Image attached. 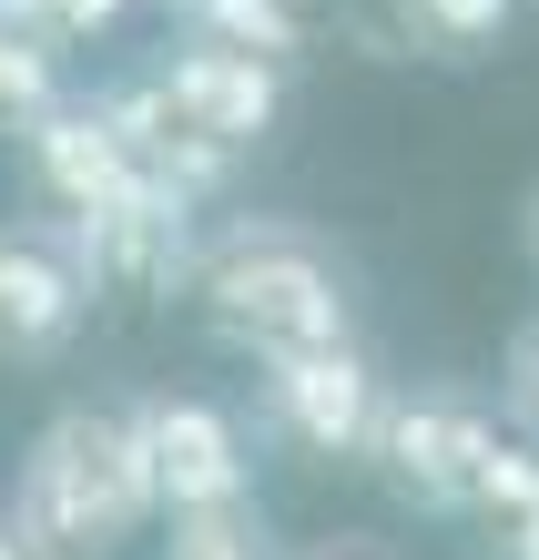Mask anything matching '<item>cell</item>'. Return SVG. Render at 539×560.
I'll return each mask as SVG.
<instances>
[{"instance_id":"obj_15","label":"cell","mask_w":539,"mask_h":560,"mask_svg":"<svg viewBox=\"0 0 539 560\" xmlns=\"http://www.w3.org/2000/svg\"><path fill=\"white\" fill-rule=\"evenodd\" d=\"M0 31H31V42H51V0H0Z\"/></svg>"},{"instance_id":"obj_17","label":"cell","mask_w":539,"mask_h":560,"mask_svg":"<svg viewBox=\"0 0 539 560\" xmlns=\"http://www.w3.org/2000/svg\"><path fill=\"white\" fill-rule=\"evenodd\" d=\"M285 560H387V550H366V540H306V550H285Z\"/></svg>"},{"instance_id":"obj_3","label":"cell","mask_w":539,"mask_h":560,"mask_svg":"<svg viewBox=\"0 0 539 560\" xmlns=\"http://www.w3.org/2000/svg\"><path fill=\"white\" fill-rule=\"evenodd\" d=\"M255 428L285 439L295 458H377V428H387V377L366 368V347H306V357H265L255 368Z\"/></svg>"},{"instance_id":"obj_8","label":"cell","mask_w":539,"mask_h":560,"mask_svg":"<svg viewBox=\"0 0 539 560\" xmlns=\"http://www.w3.org/2000/svg\"><path fill=\"white\" fill-rule=\"evenodd\" d=\"M21 153H31V184L51 194L61 224H113L132 194H143V163H132L122 122H113L103 103H51V113L21 133Z\"/></svg>"},{"instance_id":"obj_12","label":"cell","mask_w":539,"mask_h":560,"mask_svg":"<svg viewBox=\"0 0 539 560\" xmlns=\"http://www.w3.org/2000/svg\"><path fill=\"white\" fill-rule=\"evenodd\" d=\"M163 560H285V550H265L255 510H184L163 520Z\"/></svg>"},{"instance_id":"obj_5","label":"cell","mask_w":539,"mask_h":560,"mask_svg":"<svg viewBox=\"0 0 539 560\" xmlns=\"http://www.w3.org/2000/svg\"><path fill=\"white\" fill-rule=\"evenodd\" d=\"M489 448H499V418L458 387H408L387 398L377 428V479L397 489L408 510H479V479H489Z\"/></svg>"},{"instance_id":"obj_6","label":"cell","mask_w":539,"mask_h":560,"mask_svg":"<svg viewBox=\"0 0 539 560\" xmlns=\"http://www.w3.org/2000/svg\"><path fill=\"white\" fill-rule=\"evenodd\" d=\"M132 428H143V448H153L163 520H184V510H255V428L234 408L184 398V387H153V398H132Z\"/></svg>"},{"instance_id":"obj_13","label":"cell","mask_w":539,"mask_h":560,"mask_svg":"<svg viewBox=\"0 0 539 560\" xmlns=\"http://www.w3.org/2000/svg\"><path fill=\"white\" fill-rule=\"evenodd\" d=\"M499 398H509V428L539 448V316L509 337V377H499Z\"/></svg>"},{"instance_id":"obj_18","label":"cell","mask_w":539,"mask_h":560,"mask_svg":"<svg viewBox=\"0 0 539 560\" xmlns=\"http://www.w3.org/2000/svg\"><path fill=\"white\" fill-rule=\"evenodd\" d=\"M519 245H529V276H539V184L519 194Z\"/></svg>"},{"instance_id":"obj_7","label":"cell","mask_w":539,"mask_h":560,"mask_svg":"<svg viewBox=\"0 0 539 560\" xmlns=\"http://www.w3.org/2000/svg\"><path fill=\"white\" fill-rule=\"evenodd\" d=\"M153 92L174 103L184 133H204L224 153H255L265 133L285 122V61H265V51H224V42H184L153 61Z\"/></svg>"},{"instance_id":"obj_16","label":"cell","mask_w":539,"mask_h":560,"mask_svg":"<svg viewBox=\"0 0 539 560\" xmlns=\"http://www.w3.org/2000/svg\"><path fill=\"white\" fill-rule=\"evenodd\" d=\"M499 560H539V510H519L509 530H499Z\"/></svg>"},{"instance_id":"obj_2","label":"cell","mask_w":539,"mask_h":560,"mask_svg":"<svg viewBox=\"0 0 539 560\" xmlns=\"http://www.w3.org/2000/svg\"><path fill=\"white\" fill-rule=\"evenodd\" d=\"M194 306L234 357H306V347H347L356 337V285L326 255V235L285 214L224 224V235L194 255Z\"/></svg>"},{"instance_id":"obj_4","label":"cell","mask_w":539,"mask_h":560,"mask_svg":"<svg viewBox=\"0 0 539 560\" xmlns=\"http://www.w3.org/2000/svg\"><path fill=\"white\" fill-rule=\"evenodd\" d=\"M103 306V255L82 224H0V368H51Z\"/></svg>"},{"instance_id":"obj_19","label":"cell","mask_w":539,"mask_h":560,"mask_svg":"<svg viewBox=\"0 0 539 560\" xmlns=\"http://www.w3.org/2000/svg\"><path fill=\"white\" fill-rule=\"evenodd\" d=\"M0 560H42V550L21 540V520H11V510H0Z\"/></svg>"},{"instance_id":"obj_10","label":"cell","mask_w":539,"mask_h":560,"mask_svg":"<svg viewBox=\"0 0 539 560\" xmlns=\"http://www.w3.org/2000/svg\"><path fill=\"white\" fill-rule=\"evenodd\" d=\"M397 31H408V51L479 61L519 31V0H397Z\"/></svg>"},{"instance_id":"obj_1","label":"cell","mask_w":539,"mask_h":560,"mask_svg":"<svg viewBox=\"0 0 539 560\" xmlns=\"http://www.w3.org/2000/svg\"><path fill=\"white\" fill-rule=\"evenodd\" d=\"M11 520L42 560H122L163 530V479L132 408H61L11 469Z\"/></svg>"},{"instance_id":"obj_9","label":"cell","mask_w":539,"mask_h":560,"mask_svg":"<svg viewBox=\"0 0 539 560\" xmlns=\"http://www.w3.org/2000/svg\"><path fill=\"white\" fill-rule=\"evenodd\" d=\"M174 21L194 31V42L265 51V61H295V51H306V11H295V0H174Z\"/></svg>"},{"instance_id":"obj_14","label":"cell","mask_w":539,"mask_h":560,"mask_svg":"<svg viewBox=\"0 0 539 560\" xmlns=\"http://www.w3.org/2000/svg\"><path fill=\"white\" fill-rule=\"evenodd\" d=\"M132 0H51V42H103Z\"/></svg>"},{"instance_id":"obj_11","label":"cell","mask_w":539,"mask_h":560,"mask_svg":"<svg viewBox=\"0 0 539 560\" xmlns=\"http://www.w3.org/2000/svg\"><path fill=\"white\" fill-rule=\"evenodd\" d=\"M61 103L51 82V42H31V31H0V133H31Z\"/></svg>"}]
</instances>
